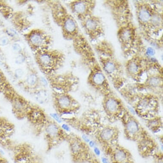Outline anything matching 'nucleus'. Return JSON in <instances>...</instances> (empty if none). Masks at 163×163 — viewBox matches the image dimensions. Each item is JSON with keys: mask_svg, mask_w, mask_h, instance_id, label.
Masks as SVG:
<instances>
[{"mask_svg": "<svg viewBox=\"0 0 163 163\" xmlns=\"http://www.w3.org/2000/svg\"><path fill=\"white\" fill-rule=\"evenodd\" d=\"M121 121L124 136L127 140L137 144L139 153L142 157L153 156L157 153L158 145L155 139L128 109Z\"/></svg>", "mask_w": 163, "mask_h": 163, "instance_id": "nucleus-1", "label": "nucleus"}, {"mask_svg": "<svg viewBox=\"0 0 163 163\" xmlns=\"http://www.w3.org/2000/svg\"><path fill=\"white\" fill-rule=\"evenodd\" d=\"M108 120L97 110H90L85 114L81 124V130L85 134L92 136L101 148L109 146L117 136V127L106 122Z\"/></svg>", "mask_w": 163, "mask_h": 163, "instance_id": "nucleus-2", "label": "nucleus"}, {"mask_svg": "<svg viewBox=\"0 0 163 163\" xmlns=\"http://www.w3.org/2000/svg\"><path fill=\"white\" fill-rule=\"evenodd\" d=\"M96 50L99 62L107 79L117 88H121L125 82L124 68L117 59L111 44L106 41L97 43Z\"/></svg>", "mask_w": 163, "mask_h": 163, "instance_id": "nucleus-3", "label": "nucleus"}, {"mask_svg": "<svg viewBox=\"0 0 163 163\" xmlns=\"http://www.w3.org/2000/svg\"><path fill=\"white\" fill-rule=\"evenodd\" d=\"M136 114L147 121L159 116V96L151 93H136L127 97Z\"/></svg>", "mask_w": 163, "mask_h": 163, "instance_id": "nucleus-4", "label": "nucleus"}, {"mask_svg": "<svg viewBox=\"0 0 163 163\" xmlns=\"http://www.w3.org/2000/svg\"><path fill=\"white\" fill-rule=\"evenodd\" d=\"M103 97L102 106L106 118L111 123L121 121L127 110L122 100L112 91Z\"/></svg>", "mask_w": 163, "mask_h": 163, "instance_id": "nucleus-5", "label": "nucleus"}, {"mask_svg": "<svg viewBox=\"0 0 163 163\" xmlns=\"http://www.w3.org/2000/svg\"><path fill=\"white\" fill-rule=\"evenodd\" d=\"M70 150L73 159L76 162H90L94 158L89 145L76 136L68 134Z\"/></svg>", "mask_w": 163, "mask_h": 163, "instance_id": "nucleus-6", "label": "nucleus"}, {"mask_svg": "<svg viewBox=\"0 0 163 163\" xmlns=\"http://www.w3.org/2000/svg\"><path fill=\"white\" fill-rule=\"evenodd\" d=\"M132 21L120 25L118 38L125 54H129L134 50L136 43V31Z\"/></svg>", "mask_w": 163, "mask_h": 163, "instance_id": "nucleus-7", "label": "nucleus"}, {"mask_svg": "<svg viewBox=\"0 0 163 163\" xmlns=\"http://www.w3.org/2000/svg\"><path fill=\"white\" fill-rule=\"evenodd\" d=\"M148 61L141 54H135L128 60L124 67L126 74L130 78L141 81L144 73L149 68Z\"/></svg>", "mask_w": 163, "mask_h": 163, "instance_id": "nucleus-8", "label": "nucleus"}, {"mask_svg": "<svg viewBox=\"0 0 163 163\" xmlns=\"http://www.w3.org/2000/svg\"><path fill=\"white\" fill-rule=\"evenodd\" d=\"M136 13L140 27L147 35L149 24L153 12L154 6L144 1H137L136 3Z\"/></svg>", "mask_w": 163, "mask_h": 163, "instance_id": "nucleus-9", "label": "nucleus"}, {"mask_svg": "<svg viewBox=\"0 0 163 163\" xmlns=\"http://www.w3.org/2000/svg\"><path fill=\"white\" fill-rule=\"evenodd\" d=\"M83 21L85 32L91 40L95 41L102 37L104 34V29L102 20L99 17L93 15Z\"/></svg>", "mask_w": 163, "mask_h": 163, "instance_id": "nucleus-10", "label": "nucleus"}, {"mask_svg": "<svg viewBox=\"0 0 163 163\" xmlns=\"http://www.w3.org/2000/svg\"><path fill=\"white\" fill-rule=\"evenodd\" d=\"M55 103L59 115L66 113L74 114L79 108L78 102L66 93L56 95Z\"/></svg>", "mask_w": 163, "mask_h": 163, "instance_id": "nucleus-11", "label": "nucleus"}, {"mask_svg": "<svg viewBox=\"0 0 163 163\" xmlns=\"http://www.w3.org/2000/svg\"><path fill=\"white\" fill-rule=\"evenodd\" d=\"M4 91L7 99L11 104L13 112L16 117L19 118L26 117L31 106L27 101L21 97L15 96L12 93H11L8 86Z\"/></svg>", "mask_w": 163, "mask_h": 163, "instance_id": "nucleus-12", "label": "nucleus"}, {"mask_svg": "<svg viewBox=\"0 0 163 163\" xmlns=\"http://www.w3.org/2000/svg\"><path fill=\"white\" fill-rule=\"evenodd\" d=\"M44 130L48 143L51 145H55L64 139L67 140L68 137L67 133L64 131L54 121L47 122Z\"/></svg>", "mask_w": 163, "mask_h": 163, "instance_id": "nucleus-13", "label": "nucleus"}, {"mask_svg": "<svg viewBox=\"0 0 163 163\" xmlns=\"http://www.w3.org/2000/svg\"><path fill=\"white\" fill-rule=\"evenodd\" d=\"M106 155L109 157V161L111 163L134 162L130 151L119 144L112 148Z\"/></svg>", "mask_w": 163, "mask_h": 163, "instance_id": "nucleus-14", "label": "nucleus"}, {"mask_svg": "<svg viewBox=\"0 0 163 163\" xmlns=\"http://www.w3.org/2000/svg\"><path fill=\"white\" fill-rule=\"evenodd\" d=\"M95 6L94 1H76L72 3L71 7L73 13L83 21L93 15Z\"/></svg>", "mask_w": 163, "mask_h": 163, "instance_id": "nucleus-15", "label": "nucleus"}, {"mask_svg": "<svg viewBox=\"0 0 163 163\" xmlns=\"http://www.w3.org/2000/svg\"><path fill=\"white\" fill-rule=\"evenodd\" d=\"M160 74L161 73H156L150 75L143 83L145 88L158 96L162 88V77Z\"/></svg>", "mask_w": 163, "mask_h": 163, "instance_id": "nucleus-16", "label": "nucleus"}, {"mask_svg": "<svg viewBox=\"0 0 163 163\" xmlns=\"http://www.w3.org/2000/svg\"><path fill=\"white\" fill-rule=\"evenodd\" d=\"M26 117L30 121L36 125H44L47 123L45 113L40 108L30 106L29 109Z\"/></svg>", "mask_w": 163, "mask_h": 163, "instance_id": "nucleus-17", "label": "nucleus"}, {"mask_svg": "<svg viewBox=\"0 0 163 163\" xmlns=\"http://www.w3.org/2000/svg\"><path fill=\"white\" fill-rule=\"evenodd\" d=\"M14 126L6 118L0 117V144L9 140L13 133Z\"/></svg>", "mask_w": 163, "mask_h": 163, "instance_id": "nucleus-18", "label": "nucleus"}, {"mask_svg": "<svg viewBox=\"0 0 163 163\" xmlns=\"http://www.w3.org/2000/svg\"><path fill=\"white\" fill-rule=\"evenodd\" d=\"M63 27L65 33L68 35L69 37L75 36L77 35V25L74 19L71 16H67L64 21Z\"/></svg>", "mask_w": 163, "mask_h": 163, "instance_id": "nucleus-19", "label": "nucleus"}, {"mask_svg": "<svg viewBox=\"0 0 163 163\" xmlns=\"http://www.w3.org/2000/svg\"><path fill=\"white\" fill-rule=\"evenodd\" d=\"M55 57L50 53L44 52L39 56L38 61L41 67L45 68H50L53 67L55 64Z\"/></svg>", "mask_w": 163, "mask_h": 163, "instance_id": "nucleus-20", "label": "nucleus"}, {"mask_svg": "<svg viewBox=\"0 0 163 163\" xmlns=\"http://www.w3.org/2000/svg\"><path fill=\"white\" fill-rule=\"evenodd\" d=\"M147 121V125L149 129L153 132L160 131L162 127V119L160 116H157L156 118H152Z\"/></svg>", "mask_w": 163, "mask_h": 163, "instance_id": "nucleus-21", "label": "nucleus"}, {"mask_svg": "<svg viewBox=\"0 0 163 163\" xmlns=\"http://www.w3.org/2000/svg\"><path fill=\"white\" fill-rule=\"evenodd\" d=\"M36 99L40 104H44L48 101L49 96L47 91L44 90L38 91L35 95Z\"/></svg>", "mask_w": 163, "mask_h": 163, "instance_id": "nucleus-22", "label": "nucleus"}, {"mask_svg": "<svg viewBox=\"0 0 163 163\" xmlns=\"http://www.w3.org/2000/svg\"><path fill=\"white\" fill-rule=\"evenodd\" d=\"M44 37L41 33H32L30 37V41L31 43L35 46H39L41 45L43 42Z\"/></svg>", "mask_w": 163, "mask_h": 163, "instance_id": "nucleus-23", "label": "nucleus"}, {"mask_svg": "<svg viewBox=\"0 0 163 163\" xmlns=\"http://www.w3.org/2000/svg\"><path fill=\"white\" fill-rule=\"evenodd\" d=\"M37 82L38 77L35 74H32L29 75L26 79L27 83L30 86H33L36 85Z\"/></svg>", "mask_w": 163, "mask_h": 163, "instance_id": "nucleus-24", "label": "nucleus"}, {"mask_svg": "<svg viewBox=\"0 0 163 163\" xmlns=\"http://www.w3.org/2000/svg\"><path fill=\"white\" fill-rule=\"evenodd\" d=\"M50 117L54 120V122L57 124H62L63 120L58 113H52L50 114Z\"/></svg>", "mask_w": 163, "mask_h": 163, "instance_id": "nucleus-25", "label": "nucleus"}, {"mask_svg": "<svg viewBox=\"0 0 163 163\" xmlns=\"http://www.w3.org/2000/svg\"><path fill=\"white\" fill-rule=\"evenodd\" d=\"M9 43V39L7 37H3L0 39V45L6 46Z\"/></svg>", "mask_w": 163, "mask_h": 163, "instance_id": "nucleus-26", "label": "nucleus"}, {"mask_svg": "<svg viewBox=\"0 0 163 163\" xmlns=\"http://www.w3.org/2000/svg\"><path fill=\"white\" fill-rule=\"evenodd\" d=\"M25 58L22 55H19L16 59V63L18 64H21L24 62Z\"/></svg>", "mask_w": 163, "mask_h": 163, "instance_id": "nucleus-27", "label": "nucleus"}, {"mask_svg": "<svg viewBox=\"0 0 163 163\" xmlns=\"http://www.w3.org/2000/svg\"><path fill=\"white\" fill-rule=\"evenodd\" d=\"M12 48L14 52L16 53L20 52L21 50V47L17 43H15L13 44Z\"/></svg>", "mask_w": 163, "mask_h": 163, "instance_id": "nucleus-28", "label": "nucleus"}, {"mask_svg": "<svg viewBox=\"0 0 163 163\" xmlns=\"http://www.w3.org/2000/svg\"><path fill=\"white\" fill-rule=\"evenodd\" d=\"M60 127L64 131L66 132V133H68L70 131V127L69 125L67 124H62Z\"/></svg>", "mask_w": 163, "mask_h": 163, "instance_id": "nucleus-29", "label": "nucleus"}, {"mask_svg": "<svg viewBox=\"0 0 163 163\" xmlns=\"http://www.w3.org/2000/svg\"><path fill=\"white\" fill-rule=\"evenodd\" d=\"M23 70L21 69H18L16 70L15 75L17 78H21L24 75Z\"/></svg>", "mask_w": 163, "mask_h": 163, "instance_id": "nucleus-30", "label": "nucleus"}, {"mask_svg": "<svg viewBox=\"0 0 163 163\" xmlns=\"http://www.w3.org/2000/svg\"><path fill=\"white\" fill-rule=\"evenodd\" d=\"M41 83H42V85L44 86H47V82L45 79L42 78L41 79Z\"/></svg>", "mask_w": 163, "mask_h": 163, "instance_id": "nucleus-31", "label": "nucleus"}, {"mask_svg": "<svg viewBox=\"0 0 163 163\" xmlns=\"http://www.w3.org/2000/svg\"><path fill=\"white\" fill-rule=\"evenodd\" d=\"M0 163H6L5 160L4 159L3 157L2 156L1 152H0Z\"/></svg>", "mask_w": 163, "mask_h": 163, "instance_id": "nucleus-32", "label": "nucleus"}, {"mask_svg": "<svg viewBox=\"0 0 163 163\" xmlns=\"http://www.w3.org/2000/svg\"><path fill=\"white\" fill-rule=\"evenodd\" d=\"M134 163V162H133V163Z\"/></svg>", "mask_w": 163, "mask_h": 163, "instance_id": "nucleus-33", "label": "nucleus"}]
</instances>
